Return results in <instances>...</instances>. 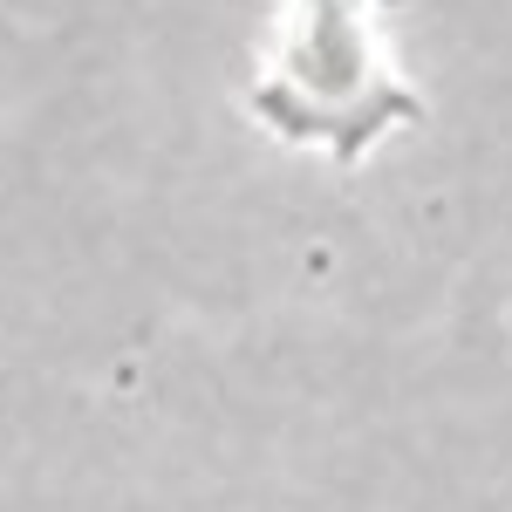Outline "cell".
<instances>
[{"instance_id":"6da1fadb","label":"cell","mask_w":512,"mask_h":512,"mask_svg":"<svg viewBox=\"0 0 512 512\" xmlns=\"http://www.w3.org/2000/svg\"><path fill=\"white\" fill-rule=\"evenodd\" d=\"M253 117L280 144L362 164L390 130L424 117V103L390 69V48L362 0H294L274 69L253 89Z\"/></svg>"}]
</instances>
